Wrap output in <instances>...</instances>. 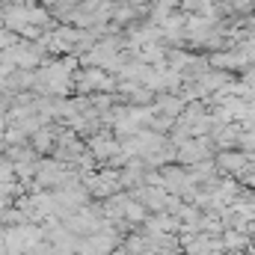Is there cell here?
Listing matches in <instances>:
<instances>
[{"label": "cell", "instance_id": "6da1fadb", "mask_svg": "<svg viewBox=\"0 0 255 255\" xmlns=\"http://www.w3.org/2000/svg\"><path fill=\"white\" fill-rule=\"evenodd\" d=\"M181 9H187V12H208L211 9V0H184Z\"/></svg>", "mask_w": 255, "mask_h": 255}]
</instances>
